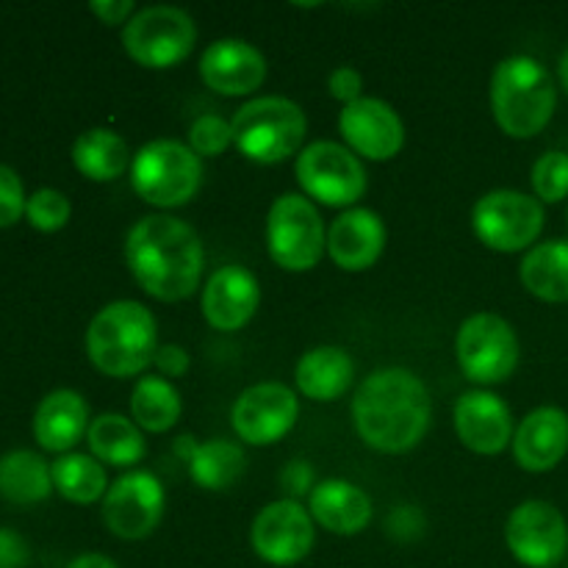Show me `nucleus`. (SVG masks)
<instances>
[{
	"label": "nucleus",
	"instance_id": "f257e3e1",
	"mask_svg": "<svg viewBox=\"0 0 568 568\" xmlns=\"http://www.w3.org/2000/svg\"><path fill=\"white\" fill-rule=\"evenodd\" d=\"M430 419V392L419 375L403 366L372 372L353 397V425L361 442L383 455L419 447Z\"/></svg>",
	"mask_w": 568,
	"mask_h": 568
},
{
	"label": "nucleus",
	"instance_id": "f03ea898",
	"mask_svg": "<svg viewBox=\"0 0 568 568\" xmlns=\"http://www.w3.org/2000/svg\"><path fill=\"white\" fill-rule=\"evenodd\" d=\"M131 275L150 297L178 303L197 292L203 277V242L189 222L166 214L142 216L125 239Z\"/></svg>",
	"mask_w": 568,
	"mask_h": 568
},
{
	"label": "nucleus",
	"instance_id": "7ed1b4c3",
	"mask_svg": "<svg viewBox=\"0 0 568 568\" xmlns=\"http://www.w3.org/2000/svg\"><path fill=\"white\" fill-rule=\"evenodd\" d=\"M159 353L155 316L136 300H116L100 308L87 327V355L103 375H142Z\"/></svg>",
	"mask_w": 568,
	"mask_h": 568
},
{
	"label": "nucleus",
	"instance_id": "20e7f679",
	"mask_svg": "<svg viewBox=\"0 0 568 568\" xmlns=\"http://www.w3.org/2000/svg\"><path fill=\"white\" fill-rule=\"evenodd\" d=\"M558 89L547 67L532 55L499 61L491 78V109L497 125L514 139H532L549 125Z\"/></svg>",
	"mask_w": 568,
	"mask_h": 568
},
{
	"label": "nucleus",
	"instance_id": "39448f33",
	"mask_svg": "<svg viewBox=\"0 0 568 568\" xmlns=\"http://www.w3.org/2000/svg\"><path fill=\"white\" fill-rule=\"evenodd\" d=\"M233 148L255 164H281L300 153L308 133L305 111L294 100L255 98L233 114Z\"/></svg>",
	"mask_w": 568,
	"mask_h": 568
},
{
	"label": "nucleus",
	"instance_id": "423d86ee",
	"mask_svg": "<svg viewBox=\"0 0 568 568\" xmlns=\"http://www.w3.org/2000/svg\"><path fill=\"white\" fill-rule=\"evenodd\" d=\"M131 183L144 203L155 209H178L197 194L203 164L189 144L153 139L133 155Z\"/></svg>",
	"mask_w": 568,
	"mask_h": 568
},
{
	"label": "nucleus",
	"instance_id": "0eeeda50",
	"mask_svg": "<svg viewBox=\"0 0 568 568\" xmlns=\"http://www.w3.org/2000/svg\"><path fill=\"white\" fill-rule=\"evenodd\" d=\"M197 44V22L178 6H148L122 28V48L148 70H170Z\"/></svg>",
	"mask_w": 568,
	"mask_h": 568
},
{
	"label": "nucleus",
	"instance_id": "6e6552de",
	"mask_svg": "<svg viewBox=\"0 0 568 568\" xmlns=\"http://www.w3.org/2000/svg\"><path fill=\"white\" fill-rule=\"evenodd\" d=\"M266 250L286 272H308L327 250L320 211L305 194H281L266 216Z\"/></svg>",
	"mask_w": 568,
	"mask_h": 568
},
{
	"label": "nucleus",
	"instance_id": "1a4fd4ad",
	"mask_svg": "<svg viewBox=\"0 0 568 568\" xmlns=\"http://www.w3.org/2000/svg\"><path fill=\"white\" fill-rule=\"evenodd\" d=\"M297 183L305 197L331 209H353L366 194V170L358 155L336 142H311L300 150Z\"/></svg>",
	"mask_w": 568,
	"mask_h": 568
},
{
	"label": "nucleus",
	"instance_id": "9d476101",
	"mask_svg": "<svg viewBox=\"0 0 568 568\" xmlns=\"http://www.w3.org/2000/svg\"><path fill=\"white\" fill-rule=\"evenodd\" d=\"M455 355L471 383L497 386L519 366V338L508 320L497 314H475L460 325Z\"/></svg>",
	"mask_w": 568,
	"mask_h": 568
},
{
	"label": "nucleus",
	"instance_id": "9b49d317",
	"mask_svg": "<svg viewBox=\"0 0 568 568\" xmlns=\"http://www.w3.org/2000/svg\"><path fill=\"white\" fill-rule=\"evenodd\" d=\"M544 205L516 189H497L477 200L471 211V225L477 239L497 253H521L544 231Z\"/></svg>",
	"mask_w": 568,
	"mask_h": 568
},
{
	"label": "nucleus",
	"instance_id": "f8f14e48",
	"mask_svg": "<svg viewBox=\"0 0 568 568\" xmlns=\"http://www.w3.org/2000/svg\"><path fill=\"white\" fill-rule=\"evenodd\" d=\"M164 486L150 471H128L109 486L103 497V521L122 541H142L153 536L164 519Z\"/></svg>",
	"mask_w": 568,
	"mask_h": 568
},
{
	"label": "nucleus",
	"instance_id": "ddd939ff",
	"mask_svg": "<svg viewBox=\"0 0 568 568\" xmlns=\"http://www.w3.org/2000/svg\"><path fill=\"white\" fill-rule=\"evenodd\" d=\"M505 544L521 566L552 568L568 555V525L552 503L527 499L508 516Z\"/></svg>",
	"mask_w": 568,
	"mask_h": 568
},
{
	"label": "nucleus",
	"instance_id": "4468645a",
	"mask_svg": "<svg viewBox=\"0 0 568 568\" xmlns=\"http://www.w3.org/2000/svg\"><path fill=\"white\" fill-rule=\"evenodd\" d=\"M250 541L264 564L277 568L297 566L314 549V519L297 499H277L255 516Z\"/></svg>",
	"mask_w": 568,
	"mask_h": 568
},
{
	"label": "nucleus",
	"instance_id": "2eb2a0df",
	"mask_svg": "<svg viewBox=\"0 0 568 568\" xmlns=\"http://www.w3.org/2000/svg\"><path fill=\"white\" fill-rule=\"evenodd\" d=\"M300 416L297 394L283 383H255L239 394L231 410L236 436L253 447H270L281 442Z\"/></svg>",
	"mask_w": 568,
	"mask_h": 568
},
{
	"label": "nucleus",
	"instance_id": "dca6fc26",
	"mask_svg": "<svg viewBox=\"0 0 568 568\" xmlns=\"http://www.w3.org/2000/svg\"><path fill=\"white\" fill-rule=\"evenodd\" d=\"M338 131L355 155L369 161H388L403 150L405 125L397 111L377 98H361L344 105Z\"/></svg>",
	"mask_w": 568,
	"mask_h": 568
},
{
	"label": "nucleus",
	"instance_id": "f3484780",
	"mask_svg": "<svg viewBox=\"0 0 568 568\" xmlns=\"http://www.w3.org/2000/svg\"><path fill=\"white\" fill-rule=\"evenodd\" d=\"M455 433L460 444L477 455H499L514 444V416L510 408L486 388L460 394L455 403Z\"/></svg>",
	"mask_w": 568,
	"mask_h": 568
},
{
	"label": "nucleus",
	"instance_id": "a211bd4d",
	"mask_svg": "<svg viewBox=\"0 0 568 568\" xmlns=\"http://www.w3.org/2000/svg\"><path fill=\"white\" fill-rule=\"evenodd\" d=\"M200 75L216 94L244 98L266 81V59L244 39H220L200 55Z\"/></svg>",
	"mask_w": 568,
	"mask_h": 568
},
{
	"label": "nucleus",
	"instance_id": "6ab92c4d",
	"mask_svg": "<svg viewBox=\"0 0 568 568\" xmlns=\"http://www.w3.org/2000/svg\"><path fill=\"white\" fill-rule=\"evenodd\" d=\"M203 316L214 331H242L261 305V286L244 266H222L203 288Z\"/></svg>",
	"mask_w": 568,
	"mask_h": 568
},
{
	"label": "nucleus",
	"instance_id": "aec40b11",
	"mask_svg": "<svg viewBox=\"0 0 568 568\" xmlns=\"http://www.w3.org/2000/svg\"><path fill=\"white\" fill-rule=\"evenodd\" d=\"M386 250V225L369 209H347L331 222L327 253L344 272H364L377 264Z\"/></svg>",
	"mask_w": 568,
	"mask_h": 568
},
{
	"label": "nucleus",
	"instance_id": "412c9836",
	"mask_svg": "<svg viewBox=\"0 0 568 568\" xmlns=\"http://www.w3.org/2000/svg\"><path fill=\"white\" fill-rule=\"evenodd\" d=\"M568 453V414L544 405L527 414L514 433V458L525 471H552Z\"/></svg>",
	"mask_w": 568,
	"mask_h": 568
},
{
	"label": "nucleus",
	"instance_id": "4be33fe9",
	"mask_svg": "<svg viewBox=\"0 0 568 568\" xmlns=\"http://www.w3.org/2000/svg\"><path fill=\"white\" fill-rule=\"evenodd\" d=\"M89 405L72 388H55L33 414V438L48 453L67 455L89 433Z\"/></svg>",
	"mask_w": 568,
	"mask_h": 568
},
{
	"label": "nucleus",
	"instance_id": "5701e85b",
	"mask_svg": "<svg viewBox=\"0 0 568 568\" xmlns=\"http://www.w3.org/2000/svg\"><path fill=\"white\" fill-rule=\"evenodd\" d=\"M308 514L336 536H358L372 521V499L353 483L325 480L311 491Z\"/></svg>",
	"mask_w": 568,
	"mask_h": 568
},
{
	"label": "nucleus",
	"instance_id": "b1692460",
	"mask_svg": "<svg viewBox=\"0 0 568 568\" xmlns=\"http://www.w3.org/2000/svg\"><path fill=\"white\" fill-rule=\"evenodd\" d=\"M355 364L344 347H314L300 358L294 381L297 388L314 403H333L353 386Z\"/></svg>",
	"mask_w": 568,
	"mask_h": 568
},
{
	"label": "nucleus",
	"instance_id": "393cba45",
	"mask_svg": "<svg viewBox=\"0 0 568 568\" xmlns=\"http://www.w3.org/2000/svg\"><path fill=\"white\" fill-rule=\"evenodd\" d=\"M72 164L89 181L111 183L125 175L133 161L120 133L111 128H89L72 144Z\"/></svg>",
	"mask_w": 568,
	"mask_h": 568
},
{
	"label": "nucleus",
	"instance_id": "a878e982",
	"mask_svg": "<svg viewBox=\"0 0 568 568\" xmlns=\"http://www.w3.org/2000/svg\"><path fill=\"white\" fill-rule=\"evenodd\" d=\"M87 442L92 458H98L103 466H114V469H131L148 453L139 425L122 414H103L92 419Z\"/></svg>",
	"mask_w": 568,
	"mask_h": 568
},
{
	"label": "nucleus",
	"instance_id": "bb28decb",
	"mask_svg": "<svg viewBox=\"0 0 568 568\" xmlns=\"http://www.w3.org/2000/svg\"><path fill=\"white\" fill-rule=\"evenodd\" d=\"M521 283L544 303H568V239L530 247L521 261Z\"/></svg>",
	"mask_w": 568,
	"mask_h": 568
},
{
	"label": "nucleus",
	"instance_id": "cd10ccee",
	"mask_svg": "<svg viewBox=\"0 0 568 568\" xmlns=\"http://www.w3.org/2000/svg\"><path fill=\"white\" fill-rule=\"evenodd\" d=\"M53 491L50 464L31 449H11L0 458V497L11 505H37Z\"/></svg>",
	"mask_w": 568,
	"mask_h": 568
},
{
	"label": "nucleus",
	"instance_id": "c85d7f7f",
	"mask_svg": "<svg viewBox=\"0 0 568 568\" xmlns=\"http://www.w3.org/2000/svg\"><path fill=\"white\" fill-rule=\"evenodd\" d=\"M189 475L205 491H227L239 477L244 475V458L242 447L225 438H211V442L197 444L189 455Z\"/></svg>",
	"mask_w": 568,
	"mask_h": 568
},
{
	"label": "nucleus",
	"instance_id": "c756f323",
	"mask_svg": "<svg viewBox=\"0 0 568 568\" xmlns=\"http://www.w3.org/2000/svg\"><path fill=\"white\" fill-rule=\"evenodd\" d=\"M50 475H53V491H59L67 503L92 505L103 499L105 491H109L105 466L98 458H92V455H61L55 464H50Z\"/></svg>",
	"mask_w": 568,
	"mask_h": 568
},
{
	"label": "nucleus",
	"instance_id": "7c9ffc66",
	"mask_svg": "<svg viewBox=\"0 0 568 568\" xmlns=\"http://www.w3.org/2000/svg\"><path fill=\"white\" fill-rule=\"evenodd\" d=\"M181 394L166 377H139L131 394V416L142 430H172L181 419Z\"/></svg>",
	"mask_w": 568,
	"mask_h": 568
},
{
	"label": "nucleus",
	"instance_id": "2f4dec72",
	"mask_svg": "<svg viewBox=\"0 0 568 568\" xmlns=\"http://www.w3.org/2000/svg\"><path fill=\"white\" fill-rule=\"evenodd\" d=\"M72 205L59 189H37L26 203V220L33 231L55 233L70 222Z\"/></svg>",
	"mask_w": 568,
	"mask_h": 568
},
{
	"label": "nucleus",
	"instance_id": "473e14b6",
	"mask_svg": "<svg viewBox=\"0 0 568 568\" xmlns=\"http://www.w3.org/2000/svg\"><path fill=\"white\" fill-rule=\"evenodd\" d=\"M532 192L541 203H560L568 197V153L549 150L532 164Z\"/></svg>",
	"mask_w": 568,
	"mask_h": 568
},
{
	"label": "nucleus",
	"instance_id": "72a5a7b5",
	"mask_svg": "<svg viewBox=\"0 0 568 568\" xmlns=\"http://www.w3.org/2000/svg\"><path fill=\"white\" fill-rule=\"evenodd\" d=\"M233 144V128L231 122L222 120L220 114H203L192 122L189 128V148L200 155V159H216L225 153Z\"/></svg>",
	"mask_w": 568,
	"mask_h": 568
},
{
	"label": "nucleus",
	"instance_id": "f704fd0d",
	"mask_svg": "<svg viewBox=\"0 0 568 568\" xmlns=\"http://www.w3.org/2000/svg\"><path fill=\"white\" fill-rule=\"evenodd\" d=\"M26 189L11 166L0 164V227H11L26 216Z\"/></svg>",
	"mask_w": 568,
	"mask_h": 568
},
{
	"label": "nucleus",
	"instance_id": "c9c22d12",
	"mask_svg": "<svg viewBox=\"0 0 568 568\" xmlns=\"http://www.w3.org/2000/svg\"><path fill=\"white\" fill-rule=\"evenodd\" d=\"M425 514L414 505H399L388 514L386 519V532L394 538V541H416V538L425 536Z\"/></svg>",
	"mask_w": 568,
	"mask_h": 568
},
{
	"label": "nucleus",
	"instance_id": "e433bc0d",
	"mask_svg": "<svg viewBox=\"0 0 568 568\" xmlns=\"http://www.w3.org/2000/svg\"><path fill=\"white\" fill-rule=\"evenodd\" d=\"M361 89H364V78L355 67H336L327 78V92H331V98L342 100L344 105L361 100Z\"/></svg>",
	"mask_w": 568,
	"mask_h": 568
},
{
	"label": "nucleus",
	"instance_id": "4c0bfd02",
	"mask_svg": "<svg viewBox=\"0 0 568 568\" xmlns=\"http://www.w3.org/2000/svg\"><path fill=\"white\" fill-rule=\"evenodd\" d=\"M31 560L26 538L20 532L0 527V568H26Z\"/></svg>",
	"mask_w": 568,
	"mask_h": 568
},
{
	"label": "nucleus",
	"instance_id": "58836bf2",
	"mask_svg": "<svg viewBox=\"0 0 568 568\" xmlns=\"http://www.w3.org/2000/svg\"><path fill=\"white\" fill-rule=\"evenodd\" d=\"M281 480H283V486H286V491L292 494V499L305 497V494L311 497V491L316 488L314 486V469H311L308 460H292V464L283 469Z\"/></svg>",
	"mask_w": 568,
	"mask_h": 568
},
{
	"label": "nucleus",
	"instance_id": "ea45409f",
	"mask_svg": "<svg viewBox=\"0 0 568 568\" xmlns=\"http://www.w3.org/2000/svg\"><path fill=\"white\" fill-rule=\"evenodd\" d=\"M155 369L161 372L164 377H183L189 372V353L183 347H175V344H164V347H159V353H155Z\"/></svg>",
	"mask_w": 568,
	"mask_h": 568
},
{
	"label": "nucleus",
	"instance_id": "a19ab883",
	"mask_svg": "<svg viewBox=\"0 0 568 568\" xmlns=\"http://www.w3.org/2000/svg\"><path fill=\"white\" fill-rule=\"evenodd\" d=\"M89 11L100 17L105 26H120V22H128V17H133V0H94L89 3Z\"/></svg>",
	"mask_w": 568,
	"mask_h": 568
},
{
	"label": "nucleus",
	"instance_id": "79ce46f5",
	"mask_svg": "<svg viewBox=\"0 0 568 568\" xmlns=\"http://www.w3.org/2000/svg\"><path fill=\"white\" fill-rule=\"evenodd\" d=\"M67 568H120L111 558L100 552H87V555H78L75 560H70Z\"/></svg>",
	"mask_w": 568,
	"mask_h": 568
},
{
	"label": "nucleus",
	"instance_id": "37998d69",
	"mask_svg": "<svg viewBox=\"0 0 568 568\" xmlns=\"http://www.w3.org/2000/svg\"><path fill=\"white\" fill-rule=\"evenodd\" d=\"M558 72H560V83H564V89H566V94H568V50H566L564 55H560Z\"/></svg>",
	"mask_w": 568,
	"mask_h": 568
},
{
	"label": "nucleus",
	"instance_id": "c03bdc74",
	"mask_svg": "<svg viewBox=\"0 0 568 568\" xmlns=\"http://www.w3.org/2000/svg\"><path fill=\"white\" fill-rule=\"evenodd\" d=\"M566 220H568V211H566Z\"/></svg>",
	"mask_w": 568,
	"mask_h": 568
}]
</instances>
